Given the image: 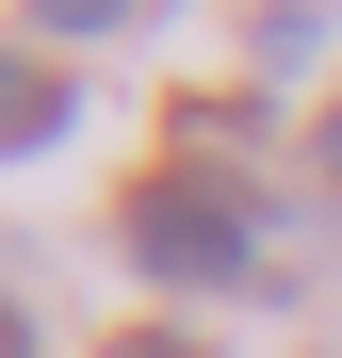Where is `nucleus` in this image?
<instances>
[{"label":"nucleus","mask_w":342,"mask_h":358,"mask_svg":"<svg viewBox=\"0 0 342 358\" xmlns=\"http://www.w3.org/2000/svg\"><path fill=\"white\" fill-rule=\"evenodd\" d=\"M114 245H131V277H163L196 310V293H277L261 277V196H245V147H180L131 179V212H114Z\"/></svg>","instance_id":"obj_1"},{"label":"nucleus","mask_w":342,"mask_h":358,"mask_svg":"<svg viewBox=\"0 0 342 358\" xmlns=\"http://www.w3.org/2000/svg\"><path fill=\"white\" fill-rule=\"evenodd\" d=\"M66 131H82V82H66V49L0 33V163H49Z\"/></svg>","instance_id":"obj_2"},{"label":"nucleus","mask_w":342,"mask_h":358,"mask_svg":"<svg viewBox=\"0 0 342 358\" xmlns=\"http://www.w3.org/2000/svg\"><path fill=\"white\" fill-rule=\"evenodd\" d=\"M310 49H326V0H261V33H245V66H261V82H294Z\"/></svg>","instance_id":"obj_3"},{"label":"nucleus","mask_w":342,"mask_h":358,"mask_svg":"<svg viewBox=\"0 0 342 358\" xmlns=\"http://www.w3.org/2000/svg\"><path fill=\"white\" fill-rule=\"evenodd\" d=\"M17 17H33V49H98V33L147 17V0H17Z\"/></svg>","instance_id":"obj_4"},{"label":"nucleus","mask_w":342,"mask_h":358,"mask_svg":"<svg viewBox=\"0 0 342 358\" xmlns=\"http://www.w3.org/2000/svg\"><path fill=\"white\" fill-rule=\"evenodd\" d=\"M98 358H212V342H196V326H114Z\"/></svg>","instance_id":"obj_5"},{"label":"nucleus","mask_w":342,"mask_h":358,"mask_svg":"<svg viewBox=\"0 0 342 358\" xmlns=\"http://www.w3.org/2000/svg\"><path fill=\"white\" fill-rule=\"evenodd\" d=\"M310 163H326V196H342V98H326V131H310Z\"/></svg>","instance_id":"obj_6"},{"label":"nucleus","mask_w":342,"mask_h":358,"mask_svg":"<svg viewBox=\"0 0 342 358\" xmlns=\"http://www.w3.org/2000/svg\"><path fill=\"white\" fill-rule=\"evenodd\" d=\"M0 358H33V310H17V293H0Z\"/></svg>","instance_id":"obj_7"}]
</instances>
